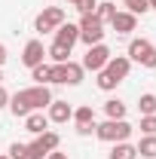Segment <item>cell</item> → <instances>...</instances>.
<instances>
[{
	"label": "cell",
	"instance_id": "cell-7",
	"mask_svg": "<svg viewBox=\"0 0 156 159\" xmlns=\"http://www.w3.org/2000/svg\"><path fill=\"white\" fill-rule=\"evenodd\" d=\"M110 55H113V52H110L104 43L89 46V49H86V55H83V70H92V74L104 70V67H107V61H110Z\"/></svg>",
	"mask_w": 156,
	"mask_h": 159
},
{
	"label": "cell",
	"instance_id": "cell-28",
	"mask_svg": "<svg viewBox=\"0 0 156 159\" xmlns=\"http://www.w3.org/2000/svg\"><path fill=\"white\" fill-rule=\"evenodd\" d=\"M77 135H80V138H89V135H95V122H92V125H77Z\"/></svg>",
	"mask_w": 156,
	"mask_h": 159
},
{
	"label": "cell",
	"instance_id": "cell-24",
	"mask_svg": "<svg viewBox=\"0 0 156 159\" xmlns=\"http://www.w3.org/2000/svg\"><path fill=\"white\" fill-rule=\"evenodd\" d=\"M49 156V150H46V147H43V141H31V144H28V159H46Z\"/></svg>",
	"mask_w": 156,
	"mask_h": 159
},
{
	"label": "cell",
	"instance_id": "cell-14",
	"mask_svg": "<svg viewBox=\"0 0 156 159\" xmlns=\"http://www.w3.org/2000/svg\"><path fill=\"white\" fill-rule=\"evenodd\" d=\"M126 101H119V98H107L104 101V113H107V119H126Z\"/></svg>",
	"mask_w": 156,
	"mask_h": 159
},
{
	"label": "cell",
	"instance_id": "cell-11",
	"mask_svg": "<svg viewBox=\"0 0 156 159\" xmlns=\"http://www.w3.org/2000/svg\"><path fill=\"white\" fill-rule=\"evenodd\" d=\"M110 28H113L117 34H132V31L138 28V16L126 12V9H117V16L110 19Z\"/></svg>",
	"mask_w": 156,
	"mask_h": 159
},
{
	"label": "cell",
	"instance_id": "cell-13",
	"mask_svg": "<svg viewBox=\"0 0 156 159\" xmlns=\"http://www.w3.org/2000/svg\"><path fill=\"white\" fill-rule=\"evenodd\" d=\"M25 129H28L31 135H43V132H49V116H46L43 110H34V113L25 116Z\"/></svg>",
	"mask_w": 156,
	"mask_h": 159
},
{
	"label": "cell",
	"instance_id": "cell-32",
	"mask_svg": "<svg viewBox=\"0 0 156 159\" xmlns=\"http://www.w3.org/2000/svg\"><path fill=\"white\" fill-rule=\"evenodd\" d=\"M147 3H150V9H156V0H147Z\"/></svg>",
	"mask_w": 156,
	"mask_h": 159
},
{
	"label": "cell",
	"instance_id": "cell-15",
	"mask_svg": "<svg viewBox=\"0 0 156 159\" xmlns=\"http://www.w3.org/2000/svg\"><path fill=\"white\" fill-rule=\"evenodd\" d=\"M31 80L37 83V86H49L52 83V64H37V67H31Z\"/></svg>",
	"mask_w": 156,
	"mask_h": 159
},
{
	"label": "cell",
	"instance_id": "cell-3",
	"mask_svg": "<svg viewBox=\"0 0 156 159\" xmlns=\"http://www.w3.org/2000/svg\"><path fill=\"white\" fill-rule=\"evenodd\" d=\"M126 58L132 64H141V67H156V46L144 37H135L129 43V55Z\"/></svg>",
	"mask_w": 156,
	"mask_h": 159
},
{
	"label": "cell",
	"instance_id": "cell-17",
	"mask_svg": "<svg viewBox=\"0 0 156 159\" xmlns=\"http://www.w3.org/2000/svg\"><path fill=\"white\" fill-rule=\"evenodd\" d=\"M135 150L144 159H156V135H144V138L135 144Z\"/></svg>",
	"mask_w": 156,
	"mask_h": 159
},
{
	"label": "cell",
	"instance_id": "cell-27",
	"mask_svg": "<svg viewBox=\"0 0 156 159\" xmlns=\"http://www.w3.org/2000/svg\"><path fill=\"white\" fill-rule=\"evenodd\" d=\"M77 9H80V16H92L98 9V0H77Z\"/></svg>",
	"mask_w": 156,
	"mask_h": 159
},
{
	"label": "cell",
	"instance_id": "cell-4",
	"mask_svg": "<svg viewBox=\"0 0 156 159\" xmlns=\"http://www.w3.org/2000/svg\"><path fill=\"white\" fill-rule=\"evenodd\" d=\"M83 64L77 61H61V64H52V83L55 86H80L83 83Z\"/></svg>",
	"mask_w": 156,
	"mask_h": 159
},
{
	"label": "cell",
	"instance_id": "cell-5",
	"mask_svg": "<svg viewBox=\"0 0 156 159\" xmlns=\"http://www.w3.org/2000/svg\"><path fill=\"white\" fill-rule=\"evenodd\" d=\"M77 28H80V40H83L86 46H95V43H104V34H107V31H104V21L98 19L95 12H92V16H83Z\"/></svg>",
	"mask_w": 156,
	"mask_h": 159
},
{
	"label": "cell",
	"instance_id": "cell-2",
	"mask_svg": "<svg viewBox=\"0 0 156 159\" xmlns=\"http://www.w3.org/2000/svg\"><path fill=\"white\" fill-rule=\"evenodd\" d=\"M129 135H132V125H129L126 119H107V122L95 125V138L98 141H107V144L129 141Z\"/></svg>",
	"mask_w": 156,
	"mask_h": 159
},
{
	"label": "cell",
	"instance_id": "cell-10",
	"mask_svg": "<svg viewBox=\"0 0 156 159\" xmlns=\"http://www.w3.org/2000/svg\"><path fill=\"white\" fill-rule=\"evenodd\" d=\"M104 70L117 80V83H122V80L129 77V70H132V61L126 58V55H110V61H107V67H104Z\"/></svg>",
	"mask_w": 156,
	"mask_h": 159
},
{
	"label": "cell",
	"instance_id": "cell-33",
	"mask_svg": "<svg viewBox=\"0 0 156 159\" xmlns=\"http://www.w3.org/2000/svg\"><path fill=\"white\" fill-rule=\"evenodd\" d=\"M0 83H3V67H0Z\"/></svg>",
	"mask_w": 156,
	"mask_h": 159
},
{
	"label": "cell",
	"instance_id": "cell-31",
	"mask_svg": "<svg viewBox=\"0 0 156 159\" xmlns=\"http://www.w3.org/2000/svg\"><path fill=\"white\" fill-rule=\"evenodd\" d=\"M6 58H9V55H6V46H3V43H0V67H3V64H6Z\"/></svg>",
	"mask_w": 156,
	"mask_h": 159
},
{
	"label": "cell",
	"instance_id": "cell-29",
	"mask_svg": "<svg viewBox=\"0 0 156 159\" xmlns=\"http://www.w3.org/2000/svg\"><path fill=\"white\" fill-rule=\"evenodd\" d=\"M3 107H9V92H6L3 83H0V110H3Z\"/></svg>",
	"mask_w": 156,
	"mask_h": 159
},
{
	"label": "cell",
	"instance_id": "cell-35",
	"mask_svg": "<svg viewBox=\"0 0 156 159\" xmlns=\"http://www.w3.org/2000/svg\"><path fill=\"white\" fill-rule=\"evenodd\" d=\"M0 159H9V156H0Z\"/></svg>",
	"mask_w": 156,
	"mask_h": 159
},
{
	"label": "cell",
	"instance_id": "cell-16",
	"mask_svg": "<svg viewBox=\"0 0 156 159\" xmlns=\"http://www.w3.org/2000/svg\"><path fill=\"white\" fill-rule=\"evenodd\" d=\"M107 159H138V150L129 141H119V144H113V150H110Z\"/></svg>",
	"mask_w": 156,
	"mask_h": 159
},
{
	"label": "cell",
	"instance_id": "cell-1",
	"mask_svg": "<svg viewBox=\"0 0 156 159\" xmlns=\"http://www.w3.org/2000/svg\"><path fill=\"white\" fill-rule=\"evenodd\" d=\"M49 104H52L49 86H31V89H19L16 95H9V113L25 119L34 110H46Z\"/></svg>",
	"mask_w": 156,
	"mask_h": 159
},
{
	"label": "cell",
	"instance_id": "cell-26",
	"mask_svg": "<svg viewBox=\"0 0 156 159\" xmlns=\"http://www.w3.org/2000/svg\"><path fill=\"white\" fill-rule=\"evenodd\" d=\"M141 132H144V135H156V113L141 116Z\"/></svg>",
	"mask_w": 156,
	"mask_h": 159
},
{
	"label": "cell",
	"instance_id": "cell-21",
	"mask_svg": "<svg viewBox=\"0 0 156 159\" xmlns=\"http://www.w3.org/2000/svg\"><path fill=\"white\" fill-rule=\"evenodd\" d=\"M95 16L104 25H110V19L117 16V3H110V0H104V3H98V9H95Z\"/></svg>",
	"mask_w": 156,
	"mask_h": 159
},
{
	"label": "cell",
	"instance_id": "cell-22",
	"mask_svg": "<svg viewBox=\"0 0 156 159\" xmlns=\"http://www.w3.org/2000/svg\"><path fill=\"white\" fill-rule=\"evenodd\" d=\"M122 6H126V12H132V16H147V12H150V3H147V0H122Z\"/></svg>",
	"mask_w": 156,
	"mask_h": 159
},
{
	"label": "cell",
	"instance_id": "cell-25",
	"mask_svg": "<svg viewBox=\"0 0 156 159\" xmlns=\"http://www.w3.org/2000/svg\"><path fill=\"white\" fill-rule=\"evenodd\" d=\"M6 156H9V159H28V144H19V141H12Z\"/></svg>",
	"mask_w": 156,
	"mask_h": 159
},
{
	"label": "cell",
	"instance_id": "cell-6",
	"mask_svg": "<svg viewBox=\"0 0 156 159\" xmlns=\"http://www.w3.org/2000/svg\"><path fill=\"white\" fill-rule=\"evenodd\" d=\"M64 19H67V16H64L61 6H46L37 19H34V31H37V34H52L58 25H64Z\"/></svg>",
	"mask_w": 156,
	"mask_h": 159
},
{
	"label": "cell",
	"instance_id": "cell-19",
	"mask_svg": "<svg viewBox=\"0 0 156 159\" xmlns=\"http://www.w3.org/2000/svg\"><path fill=\"white\" fill-rule=\"evenodd\" d=\"M138 110H141V116L156 113V95H153V92H144V95L138 98Z\"/></svg>",
	"mask_w": 156,
	"mask_h": 159
},
{
	"label": "cell",
	"instance_id": "cell-8",
	"mask_svg": "<svg viewBox=\"0 0 156 159\" xmlns=\"http://www.w3.org/2000/svg\"><path fill=\"white\" fill-rule=\"evenodd\" d=\"M43 58H46L43 40H28L25 49H21V64H25V67H37V64H43Z\"/></svg>",
	"mask_w": 156,
	"mask_h": 159
},
{
	"label": "cell",
	"instance_id": "cell-20",
	"mask_svg": "<svg viewBox=\"0 0 156 159\" xmlns=\"http://www.w3.org/2000/svg\"><path fill=\"white\" fill-rule=\"evenodd\" d=\"M74 122H77V125H92V122H95V110H92L89 104L77 107V110H74Z\"/></svg>",
	"mask_w": 156,
	"mask_h": 159
},
{
	"label": "cell",
	"instance_id": "cell-9",
	"mask_svg": "<svg viewBox=\"0 0 156 159\" xmlns=\"http://www.w3.org/2000/svg\"><path fill=\"white\" fill-rule=\"evenodd\" d=\"M46 116H49V122H71L74 119V107L67 104V101H58V98H52V104L46 107Z\"/></svg>",
	"mask_w": 156,
	"mask_h": 159
},
{
	"label": "cell",
	"instance_id": "cell-12",
	"mask_svg": "<svg viewBox=\"0 0 156 159\" xmlns=\"http://www.w3.org/2000/svg\"><path fill=\"white\" fill-rule=\"evenodd\" d=\"M77 40H80V28H77V25L64 21V25H58V28H55V43L67 46V49H74V43H77Z\"/></svg>",
	"mask_w": 156,
	"mask_h": 159
},
{
	"label": "cell",
	"instance_id": "cell-18",
	"mask_svg": "<svg viewBox=\"0 0 156 159\" xmlns=\"http://www.w3.org/2000/svg\"><path fill=\"white\" fill-rule=\"evenodd\" d=\"M46 55L52 58V64H61V61H71V49L61 46V43H52V46L46 49Z\"/></svg>",
	"mask_w": 156,
	"mask_h": 159
},
{
	"label": "cell",
	"instance_id": "cell-34",
	"mask_svg": "<svg viewBox=\"0 0 156 159\" xmlns=\"http://www.w3.org/2000/svg\"><path fill=\"white\" fill-rule=\"evenodd\" d=\"M67 3H74V6H77V0H67Z\"/></svg>",
	"mask_w": 156,
	"mask_h": 159
},
{
	"label": "cell",
	"instance_id": "cell-23",
	"mask_svg": "<svg viewBox=\"0 0 156 159\" xmlns=\"http://www.w3.org/2000/svg\"><path fill=\"white\" fill-rule=\"evenodd\" d=\"M95 86H98V89H101V92H113V89H117V86H119V83H117V80H113V77H110V74H107V70H98V74H95Z\"/></svg>",
	"mask_w": 156,
	"mask_h": 159
},
{
	"label": "cell",
	"instance_id": "cell-30",
	"mask_svg": "<svg viewBox=\"0 0 156 159\" xmlns=\"http://www.w3.org/2000/svg\"><path fill=\"white\" fill-rule=\"evenodd\" d=\"M46 159H67V153H61V150H52V153H49Z\"/></svg>",
	"mask_w": 156,
	"mask_h": 159
}]
</instances>
